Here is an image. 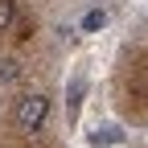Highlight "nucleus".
<instances>
[{"mask_svg": "<svg viewBox=\"0 0 148 148\" xmlns=\"http://www.w3.org/2000/svg\"><path fill=\"white\" fill-rule=\"evenodd\" d=\"M45 115H49V99L41 95V90H33V95L16 99V107H12V123H16V132H29V136L41 132Z\"/></svg>", "mask_w": 148, "mask_h": 148, "instance_id": "obj_1", "label": "nucleus"}, {"mask_svg": "<svg viewBox=\"0 0 148 148\" xmlns=\"http://www.w3.org/2000/svg\"><path fill=\"white\" fill-rule=\"evenodd\" d=\"M12 21H16V0H0V33H8Z\"/></svg>", "mask_w": 148, "mask_h": 148, "instance_id": "obj_3", "label": "nucleus"}, {"mask_svg": "<svg viewBox=\"0 0 148 148\" xmlns=\"http://www.w3.org/2000/svg\"><path fill=\"white\" fill-rule=\"evenodd\" d=\"M103 21H107V16H103V12H86V21H82V25H86V29H99Z\"/></svg>", "mask_w": 148, "mask_h": 148, "instance_id": "obj_4", "label": "nucleus"}, {"mask_svg": "<svg viewBox=\"0 0 148 148\" xmlns=\"http://www.w3.org/2000/svg\"><path fill=\"white\" fill-rule=\"evenodd\" d=\"M16 78H21V66H16L12 58H0V90H4V86H12Z\"/></svg>", "mask_w": 148, "mask_h": 148, "instance_id": "obj_2", "label": "nucleus"}]
</instances>
